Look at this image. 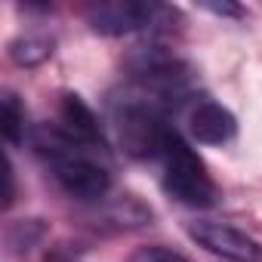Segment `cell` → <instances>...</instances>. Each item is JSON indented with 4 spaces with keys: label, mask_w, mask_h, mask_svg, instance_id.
I'll return each instance as SVG.
<instances>
[{
    "label": "cell",
    "mask_w": 262,
    "mask_h": 262,
    "mask_svg": "<svg viewBox=\"0 0 262 262\" xmlns=\"http://www.w3.org/2000/svg\"><path fill=\"white\" fill-rule=\"evenodd\" d=\"M47 262H77L74 256H68V253H56V256H50Z\"/></svg>",
    "instance_id": "14"
},
{
    "label": "cell",
    "mask_w": 262,
    "mask_h": 262,
    "mask_svg": "<svg viewBox=\"0 0 262 262\" xmlns=\"http://www.w3.org/2000/svg\"><path fill=\"white\" fill-rule=\"evenodd\" d=\"M50 126L56 129L62 139H68L71 145L108 158V145H105V133L99 126V117L93 114V108L77 93H62L59 96L56 123H50Z\"/></svg>",
    "instance_id": "6"
},
{
    "label": "cell",
    "mask_w": 262,
    "mask_h": 262,
    "mask_svg": "<svg viewBox=\"0 0 262 262\" xmlns=\"http://www.w3.org/2000/svg\"><path fill=\"white\" fill-rule=\"evenodd\" d=\"M176 10L161 4H145V0H96L83 7L86 25L102 37H123L136 31H155L173 19Z\"/></svg>",
    "instance_id": "4"
},
{
    "label": "cell",
    "mask_w": 262,
    "mask_h": 262,
    "mask_svg": "<svg viewBox=\"0 0 262 262\" xmlns=\"http://www.w3.org/2000/svg\"><path fill=\"white\" fill-rule=\"evenodd\" d=\"M53 47H56V40H53L47 31H25V34H19V37L10 40L7 53H10V59H13L16 65H22V68H37V65H43V62L53 56Z\"/></svg>",
    "instance_id": "8"
},
{
    "label": "cell",
    "mask_w": 262,
    "mask_h": 262,
    "mask_svg": "<svg viewBox=\"0 0 262 262\" xmlns=\"http://www.w3.org/2000/svg\"><path fill=\"white\" fill-rule=\"evenodd\" d=\"M158 164H161V185L167 198H173L176 204L191 207V210H207L219 201V185L210 176L204 158L191 148V142L176 126L164 142Z\"/></svg>",
    "instance_id": "2"
},
{
    "label": "cell",
    "mask_w": 262,
    "mask_h": 262,
    "mask_svg": "<svg viewBox=\"0 0 262 262\" xmlns=\"http://www.w3.org/2000/svg\"><path fill=\"white\" fill-rule=\"evenodd\" d=\"M0 129H4V139L10 148H19L28 139V111L22 99L10 90L4 93V102H0Z\"/></svg>",
    "instance_id": "9"
},
{
    "label": "cell",
    "mask_w": 262,
    "mask_h": 262,
    "mask_svg": "<svg viewBox=\"0 0 262 262\" xmlns=\"http://www.w3.org/2000/svg\"><path fill=\"white\" fill-rule=\"evenodd\" d=\"M129 262H188L182 253L170 250V247H161V244H148V247H139Z\"/></svg>",
    "instance_id": "11"
},
{
    "label": "cell",
    "mask_w": 262,
    "mask_h": 262,
    "mask_svg": "<svg viewBox=\"0 0 262 262\" xmlns=\"http://www.w3.org/2000/svg\"><path fill=\"white\" fill-rule=\"evenodd\" d=\"M114 129L120 148L136 161H158L164 151L167 136L173 133V123L167 120V111L155 108L151 102L129 96L114 105Z\"/></svg>",
    "instance_id": "3"
},
{
    "label": "cell",
    "mask_w": 262,
    "mask_h": 262,
    "mask_svg": "<svg viewBox=\"0 0 262 262\" xmlns=\"http://www.w3.org/2000/svg\"><path fill=\"white\" fill-rule=\"evenodd\" d=\"M43 222L40 219H19V222H13L10 225V231H7V244H10V250L13 253H28L40 237H43Z\"/></svg>",
    "instance_id": "10"
},
{
    "label": "cell",
    "mask_w": 262,
    "mask_h": 262,
    "mask_svg": "<svg viewBox=\"0 0 262 262\" xmlns=\"http://www.w3.org/2000/svg\"><path fill=\"white\" fill-rule=\"evenodd\" d=\"M185 231L201 250H207L216 259L262 262V244L237 225H228V222H219V219H198V222H188Z\"/></svg>",
    "instance_id": "5"
},
{
    "label": "cell",
    "mask_w": 262,
    "mask_h": 262,
    "mask_svg": "<svg viewBox=\"0 0 262 262\" xmlns=\"http://www.w3.org/2000/svg\"><path fill=\"white\" fill-rule=\"evenodd\" d=\"M204 10L213 13V16H222V19H244V16H247V13H244L241 7H234V4H204Z\"/></svg>",
    "instance_id": "12"
},
{
    "label": "cell",
    "mask_w": 262,
    "mask_h": 262,
    "mask_svg": "<svg viewBox=\"0 0 262 262\" xmlns=\"http://www.w3.org/2000/svg\"><path fill=\"white\" fill-rule=\"evenodd\" d=\"M16 201V170H13V161L7 158V198H4V207H13Z\"/></svg>",
    "instance_id": "13"
},
{
    "label": "cell",
    "mask_w": 262,
    "mask_h": 262,
    "mask_svg": "<svg viewBox=\"0 0 262 262\" xmlns=\"http://www.w3.org/2000/svg\"><path fill=\"white\" fill-rule=\"evenodd\" d=\"M34 148L43 158L53 182L80 204H102L111 191V170L108 158L93 155L86 148L71 145L53 126H40L34 133Z\"/></svg>",
    "instance_id": "1"
},
{
    "label": "cell",
    "mask_w": 262,
    "mask_h": 262,
    "mask_svg": "<svg viewBox=\"0 0 262 262\" xmlns=\"http://www.w3.org/2000/svg\"><path fill=\"white\" fill-rule=\"evenodd\" d=\"M188 136L201 145H228L237 136V117L216 99H198L188 108Z\"/></svg>",
    "instance_id": "7"
}]
</instances>
